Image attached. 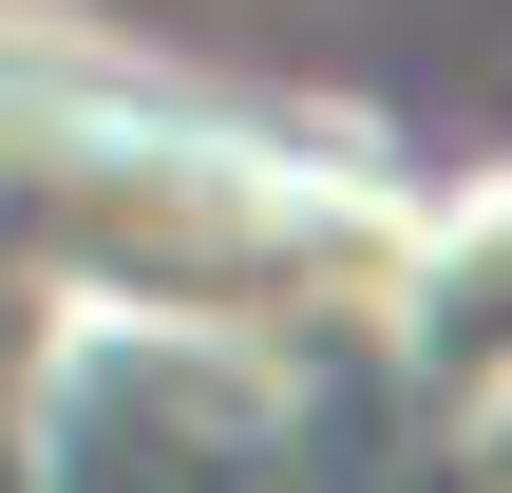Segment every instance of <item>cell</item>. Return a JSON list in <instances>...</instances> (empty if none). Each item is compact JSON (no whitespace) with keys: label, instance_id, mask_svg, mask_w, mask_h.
Segmentation results:
<instances>
[{"label":"cell","instance_id":"cell-1","mask_svg":"<svg viewBox=\"0 0 512 493\" xmlns=\"http://www.w3.org/2000/svg\"><path fill=\"white\" fill-rule=\"evenodd\" d=\"M418 228L266 133L0 57V493H399Z\"/></svg>","mask_w":512,"mask_h":493},{"label":"cell","instance_id":"cell-2","mask_svg":"<svg viewBox=\"0 0 512 493\" xmlns=\"http://www.w3.org/2000/svg\"><path fill=\"white\" fill-rule=\"evenodd\" d=\"M399 493H512V190L418 228V418Z\"/></svg>","mask_w":512,"mask_h":493}]
</instances>
